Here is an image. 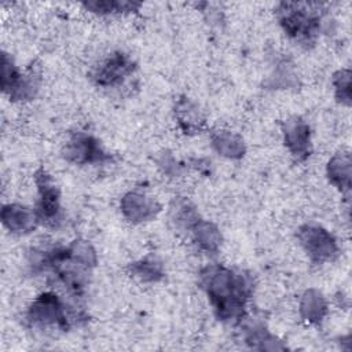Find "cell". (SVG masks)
<instances>
[{
  "label": "cell",
  "instance_id": "cell-1",
  "mask_svg": "<svg viewBox=\"0 0 352 352\" xmlns=\"http://www.w3.org/2000/svg\"><path fill=\"white\" fill-rule=\"evenodd\" d=\"M198 282L219 320L238 323L245 316L254 287L249 274L221 264H210L201 270Z\"/></svg>",
  "mask_w": 352,
  "mask_h": 352
},
{
  "label": "cell",
  "instance_id": "cell-2",
  "mask_svg": "<svg viewBox=\"0 0 352 352\" xmlns=\"http://www.w3.org/2000/svg\"><path fill=\"white\" fill-rule=\"evenodd\" d=\"M25 319L30 327L37 330L67 331L73 324L85 322L87 315L82 311L69 309L54 292H44L32 301Z\"/></svg>",
  "mask_w": 352,
  "mask_h": 352
},
{
  "label": "cell",
  "instance_id": "cell-3",
  "mask_svg": "<svg viewBox=\"0 0 352 352\" xmlns=\"http://www.w3.org/2000/svg\"><path fill=\"white\" fill-rule=\"evenodd\" d=\"M276 18L283 32L301 44H312L322 30V4L279 3Z\"/></svg>",
  "mask_w": 352,
  "mask_h": 352
},
{
  "label": "cell",
  "instance_id": "cell-4",
  "mask_svg": "<svg viewBox=\"0 0 352 352\" xmlns=\"http://www.w3.org/2000/svg\"><path fill=\"white\" fill-rule=\"evenodd\" d=\"M34 183L38 194L34 208L38 223L50 228H58L63 221V212L60 206V191L56 183L44 168L36 170Z\"/></svg>",
  "mask_w": 352,
  "mask_h": 352
},
{
  "label": "cell",
  "instance_id": "cell-5",
  "mask_svg": "<svg viewBox=\"0 0 352 352\" xmlns=\"http://www.w3.org/2000/svg\"><path fill=\"white\" fill-rule=\"evenodd\" d=\"M297 239L308 258L314 264L334 261L340 253L336 238L322 226L305 223L297 230Z\"/></svg>",
  "mask_w": 352,
  "mask_h": 352
},
{
  "label": "cell",
  "instance_id": "cell-6",
  "mask_svg": "<svg viewBox=\"0 0 352 352\" xmlns=\"http://www.w3.org/2000/svg\"><path fill=\"white\" fill-rule=\"evenodd\" d=\"M136 70V63L133 59L122 52L116 51L109 54L104 59L94 67L91 78L98 87L114 88L122 85Z\"/></svg>",
  "mask_w": 352,
  "mask_h": 352
},
{
  "label": "cell",
  "instance_id": "cell-7",
  "mask_svg": "<svg viewBox=\"0 0 352 352\" xmlns=\"http://www.w3.org/2000/svg\"><path fill=\"white\" fill-rule=\"evenodd\" d=\"M62 155L67 162L76 165H96L110 160L100 142L87 132L72 133L63 144Z\"/></svg>",
  "mask_w": 352,
  "mask_h": 352
},
{
  "label": "cell",
  "instance_id": "cell-8",
  "mask_svg": "<svg viewBox=\"0 0 352 352\" xmlns=\"http://www.w3.org/2000/svg\"><path fill=\"white\" fill-rule=\"evenodd\" d=\"M282 135L286 148L296 161L302 162L311 155V128L304 118L293 116L285 120L282 122Z\"/></svg>",
  "mask_w": 352,
  "mask_h": 352
},
{
  "label": "cell",
  "instance_id": "cell-9",
  "mask_svg": "<svg viewBox=\"0 0 352 352\" xmlns=\"http://www.w3.org/2000/svg\"><path fill=\"white\" fill-rule=\"evenodd\" d=\"M120 209L122 216L133 223L140 224L153 220L161 212L162 206L155 197L144 191H128L120 201Z\"/></svg>",
  "mask_w": 352,
  "mask_h": 352
},
{
  "label": "cell",
  "instance_id": "cell-10",
  "mask_svg": "<svg viewBox=\"0 0 352 352\" xmlns=\"http://www.w3.org/2000/svg\"><path fill=\"white\" fill-rule=\"evenodd\" d=\"M173 116L179 128L186 135H199L208 128L204 111L192 99L187 96H180L176 100Z\"/></svg>",
  "mask_w": 352,
  "mask_h": 352
},
{
  "label": "cell",
  "instance_id": "cell-11",
  "mask_svg": "<svg viewBox=\"0 0 352 352\" xmlns=\"http://www.w3.org/2000/svg\"><path fill=\"white\" fill-rule=\"evenodd\" d=\"M1 223L12 234L23 235L32 232L40 223L34 208L21 204H7L1 209Z\"/></svg>",
  "mask_w": 352,
  "mask_h": 352
},
{
  "label": "cell",
  "instance_id": "cell-12",
  "mask_svg": "<svg viewBox=\"0 0 352 352\" xmlns=\"http://www.w3.org/2000/svg\"><path fill=\"white\" fill-rule=\"evenodd\" d=\"M351 173H352V160L349 151L336 153L326 165V176L341 194H348L351 191Z\"/></svg>",
  "mask_w": 352,
  "mask_h": 352
},
{
  "label": "cell",
  "instance_id": "cell-13",
  "mask_svg": "<svg viewBox=\"0 0 352 352\" xmlns=\"http://www.w3.org/2000/svg\"><path fill=\"white\" fill-rule=\"evenodd\" d=\"M300 316L309 324H319L329 312V304L326 297L319 289H307L300 300L298 305Z\"/></svg>",
  "mask_w": 352,
  "mask_h": 352
},
{
  "label": "cell",
  "instance_id": "cell-14",
  "mask_svg": "<svg viewBox=\"0 0 352 352\" xmlns=\"http://www.w3.org/2000/svg\"><path fill=\"white\" fill-rule=\"evenodd\" d=\"M210 144L219 155L228 160H241L246 153V146L242 136L228 129L212 132Z\"/></svg>",
  "mask_w": 352,
  "mask_h": 352
},
{
  "label": "cell",
  "instance_id": "cell-15",
  "mask_svg": "<svg viewBox=\"0 0 352 352\" xmlns=\"http://www.w3.org/2000/svg\"><path fill=\"white\" fill-rule=\"evenodd\" d=\"M191 234L192 241L199 250L208 254H216L220 250L223 243V235L220 232V228L214 223L201 219L191 230Z\"/></svg>",
  "mask_w": 352,
  "mask_h": 352
},
{
  "label": "cell",
  "instance_id": "cell-16",
  "mask_svg": "<svg viewBox=\"0 0 352 352\" xmlns=\"http://www.w3.org/2000/svg\"><path fill=\"white\" fill-rule=\"evenodd\" d=\"M169 220L175 228L191 231L201 217L191 201L184 197H175L169 206Z\"/></svg>",
  "mask_w": 352,
  "mask_h": 352
},
{
  "label": "cell",
  "instance_id": "cell-17",
  "mask_svg": "<svg viewBox=\"0 0 352 352\" xmlns=\"http://www.w3.org/2000/svg\"><path fill=\"white\" fill-rule=\"evenodd\" d=\"M40 84H41L40 67L32 65L25 72L21 73L16 84L10 91L8 98L12 102L32 100L37 95V92L40 89Z\"/></svg>",
  "mask_w": 352,
  "mask_h": 352
},
{
  "label": "cell",
  "instance_id": "cell-18",
  "mask_svg": "<svg viewBox=\"0 0 352 352\" xmlns=\"http://www.w3.org/2000/svg\"><path fill=\"white\" fill-rule=\"evenodd\" d=\"M242 323V330L245 334V341L256 349H282L285 348L261 323L253 322L248 319L243 322L242 319L238 322Z\"/></svg>",
  "mask_w": 352,
  "mask_h": 352
},
{
  "label": "cell",
  "instance_id": "cell-19",
  "mask_svg": "<svg viewBox=\"0 0 352 352\" xmlns=\"http://www.w3.org/2000/svg\"><path fill=\"white\" fill-rule=\"evenodd\" d=\"M128 272L132 278L144 283H155L162 280L165 276L164 264L157 257L151 256L131 263L128 265Z\"/></svg>",
  "mask_w": 352,
  "mask_h": 352
},
{
  "label": "cell",
  "instance_id": "cell-20",
  "mask_svg": "<svg viewBox=\"0 0 352 352\" xmlns=\"http://www.w3.org/2000/svg\"><path fill=\"white\" fill-rule=\"evenodd\" d=\"M82 7L98 15H121L139 11L142 3L128 0H88Z\"/></svg>",
  "mask_w": 352,
  "mask_h": 352
},
{
  "label": "cell",
  "instance_id": "cell-21",
  "mask_svg": "<svg viewBox=\"0 0 352 352\" xmlns=\"http://www.w3.org/2000/svg\"><path fill=\"white\" fill-rule=\"evenodd\" d=\"M67 248V257L88 270H92L98 264V254L95 248L85 239H76Z\"/></svg>",
  "mask_w": 352,
  "mask_h": 352
},
{
  "label": "cell",
  "instance_id": "cell-22",
  "mask_svg": "<svg viewBox=\"0 0 352 352\" xmlns=\"http://www.w3.org/2000/svg\"><path fill=\"white\" fill-rule=\"evenodd\" d=\"M333 87H334V95L336 99L344 104L349 106L351 104V70L349 69H340L333 74L331 78Z\"/></svg>",
  "mask_w": 352,
  "mask_h": 352
},
{
  "label": "cell",
  "instance_id": "cell-23",
  "mask_svg": "<svg viewBox=\"0 0 352 352\" xmlns=\"http://www.w3.org/2000/svg\"><path fill=\"white\" fill-rule=\"evenodd\" d=\"M21 70L15 66L12 58L7 54V52H1V89L6 95L10 94V91L14 88V85L16 84L19 76H21Z\"/></svg>",
  "mask_w": 352,
  "mask_h": 352
},
{
  "label": "cell",
  "instance_id": "cell-24",
  "mask_svg": "<svg viewBox=\"0 0 352 352\" xmlns=\"http://www.w3.org/2000/svg\"><path fill=\"white\" fill-rule=\"evenodd\" d=\"M158 166L164 170V173L168 175H179L180 165L170 154H161V158L158 160Z\"/></svg>",
  "mask_w": 352,
  "mask_h": 352
}]
</instances>
